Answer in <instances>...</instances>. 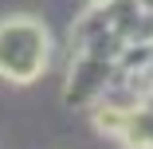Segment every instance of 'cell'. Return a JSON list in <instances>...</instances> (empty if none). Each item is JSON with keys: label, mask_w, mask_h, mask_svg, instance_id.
I'll use <instances>...</instances> for the list:
<instances>
[{"label": "cell", "mask_w": 153, "mask_h": 149, "mask_svg": "<svg viewBox=\"0 0 153 149\" xmlns=\"http://www.w3.org/2000/svg\"><path fill=\"white\" fill-rule=\"evenodd\" d=\"M51 32L36 16H4L0 20V79L27 86L47 71Z\"/></svg>", "instance_id": "1"}]
</instances>
